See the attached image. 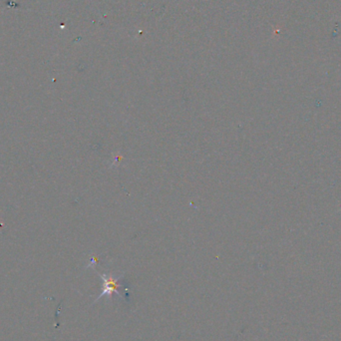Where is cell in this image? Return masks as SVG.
Here are the masks:
<instances>
[{"label": "cell", "mask_w": 341, "mask_h": 341, "mask_svg": "<svg viewBox=\"0 0 341 341\" xmlns=\"http://www.w3.org/2000/svg\"><path fill=\"white\" fill-rule=\"evenodd\" d=\"M99 276L102 278L104 284H103V292L102 294L97 297V299L95 300V302L103 297V296H111L113 293H116L117 295H119V291H118V288L121 286L119 284V280L121 277H123V275H120L118 277H114L112 275H107V274H101L99 273ZM120 296V295H119Z\"/></svg>", "instance_id": "obj_1"}]
</instances>
